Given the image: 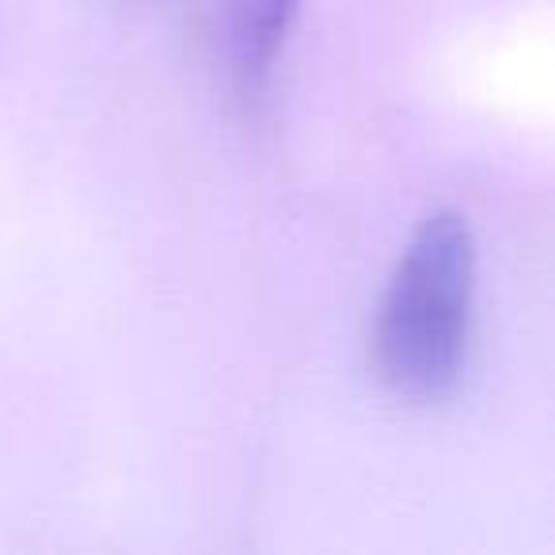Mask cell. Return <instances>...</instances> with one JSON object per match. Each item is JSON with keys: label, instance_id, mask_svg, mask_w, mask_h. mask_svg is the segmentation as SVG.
<instances>
[{"label": "cell", "instance_id": "1", "mask_svg": "<svg viewBox=\"0 0 555 555\" xmlns=\"http://www.w3.org/2000/svg\"><path fill=\"white\" fill-rule=\"evenodd\" d=\"M479 251L468 217L434 209L411 232L377 309V370L400 400L453 396L468 362Z\"/></svg>", "mask_w": 555, "mask_h": 555}, {"label": "cell", "instance_id": "2", "mask_svg": "<svg viewBox=\"0 0 555 555\" xmlns=\"http://www.w3.org/2000/svg\"><path fill=\"white\" fill-rule=\"evenodd\" d=\"M301 0H229V57L244 85H259L278 62Z\"/></svg>", "mask_w": 555, "mask_h": 555}]
</instances>
